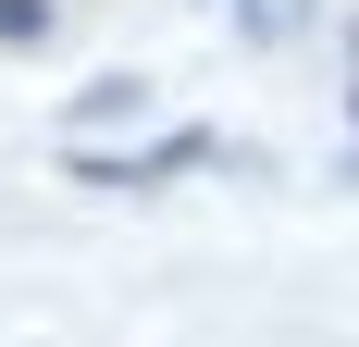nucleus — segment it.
Returning <instances> with one entry per match:
<instances>
[{
  "instance_id": "obj_1",
  "label": "nucleus",
  "mask_w": 359,
  "mask_h": 347,
  "mask_svg": "<svg viewBox=\"0 0 359 347\" xmlns=\"http://www.w3.org/2000/svg\"><path fill=\"white\" fill-rule=\"evenodd\" d=\"M198 162H236V149L211 137V124H161L149 149H62L74 186H100V199H149L161 174H198Z\"/></svg>"
},
{
  "instance_id": "obj_2",
  "label": "nucleus",
  "mask_w": 359,
  "mask_h": 347,
  "mask_svg": "<svg viewBox=\"0 0 359 347\" xmlns=\"http://www.w3.org/2000/svg\"><path fill=\"white\" fill-rule=\"evenodd\" d=\"M100 124H149V74H100V87L62 112V149H100Z\"/></svg>"
},
{
  "instance_id": "obj_3",
  "label": "nucleus",
  "mask_w": 359,
  "mask_h": 347,
  "mask_svg": "<svg viewBox=\"0 0 359 347\" xmlns=\"http://www.w3.org/2000/svg\"><path fill=\"white\" fill-rule=\"evenodd\" d=\"M50 25H62V0H0V50H50Z\"/></svg>"
},
{
  "instance_id": "obj_4",
  "label": "nucleus",
  "mask_w": 359,
  "mask_h": 347,
  "mask_svg": "<svg viewBox=\"0 0 359 347\" xmlns=\"http://www.w3.org/2000/svg\"><path fill=\"white\" fill-rule=\"evenodd\" d=\"M347 63H359V25H347Z\"/></svg>"
},
{
  "instance_id": "obj_5",
  "label": "nucleus",
  "mask_w": 359,
  "mask_h": 347,
  "mask_svg": "<svg viewBox=\"0 0 359 347\" xmlns=\"http://www.w3.org/2000/svg\"><path fill=\"white\" fill-rule=\"evenodd\" d=\"M198 13H211V0H198ZM236 13H248V0H236Z\"/></svg>"
},
{
  "instance_id": "obj_6",
  "label": "nucleus",
  "mask_w": 359,
  "mask_h": 347,
  "mask_svg": "<svg viewBox=\"0 0 359 347\" xmlns=\"http://www.w3.org/2000/svg\"><path fill=\"white\" fill-rule=\"evenodd\" d=\"M347 112H359V87H347Z\"/></svg>"
}]
</instances>
